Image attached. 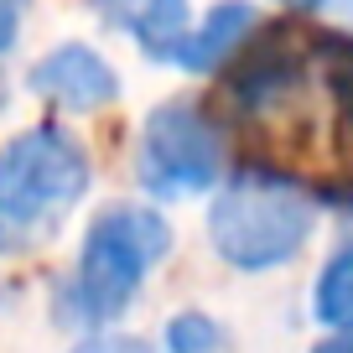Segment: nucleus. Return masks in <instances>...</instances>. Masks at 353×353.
I'll list each match as a JSON object with an SVG mask.
<instances>
[{
  "label": "nucleus",
  "mask_w": 353,
  "mask_h": 353,
  "mask_svg": "<svg viewBox=\"0 0 353 353\" xmlns=\"http://www.w3.org/2000/svg\"><path fill=\"white\" fill-rule=\"evenodd\" d=\"M94 6L156 63H172L176 47L188 42V32H192L188 0H94Z\"/></svg>",
  "instance_id": "6"
},
{
  "label": "nucleus",
  "mask_w": 353,
  "mask_h": 353,
  "mask_svg": "<svg viewBox=\"0 0 353 353\" xmlns=\"http://www.w3.org/2000/svg\"><path fill=\"white\" fill-rule=\"evenodd\" d=\"M276 6H286V11H317L322 0H276Z\"/></svg>",
  "instance_id": "13"
},
{
  "label": "nucleus",
  "mask_w": 353,
  "mask_h": 353,
  "mask_svg": "<svg viewBox=\"0 0 353 353\" xmlns=\"http://www.w3.org/2000/svg\"><path fill=\"white\" fill-rule=\"evenodd\" d=\"M348 16H353V0H348Z\"/></svg>",
  "instance_id": "14"
},
{
  "label": "nucleus",
  "mask_w": 353,
  "mask_h": 353,
  "mask_svg": "<svg viewBox=\"0 0 353 353\" xmlns=\"http://www.w3.org/2000/svg\"><path fill=\"white\" fill-rule=\"evenodd\" d=\"M21 37V0H0V57L16 47Z\"/></svg>",
  "instance_id": "11"
},
{
  "label": "nucleus",
  "mask_w": 353,
  "mask_h": 353,
  "mask_svg": "<svg viewBox=\"0 0 353 353\" xmlns=\"http://www.w3.org/2000/svg\"><path fill=\"white\" fill-rule=\"evenodd\" d=\"M73 353H151V348L130 332H94V338L73 343Z\"/></svg>",
  "instance_id": "10"
},
{
  "label": "nucleus",
  "mask_w": 353,
  "mask_h": 353,
  "mask_svg": "<svg viewBox=\"0 0 353 353\" xmlns=\"http://www.w3.org/2000/svg\"><path fill=\"white\" fill-rule=\"evenodd\" d=\"M135 176L161 203L213 192L223 182V130L192 99H166L145 114L135 145Z\"/></svg>",
  "instance_id": "4"
},
{
  "label": "nucleus",
  "mask_w": 353,
  "mask_h": 353,
  "mask_svg": "<svg viewBox=\"0 0 353 353\" xmlns=\"http://www.w3.org/2000/svg\"><path fill=\"white\" fill-rule=\"evenodd\" d=\"M312 353H353V322H348V327H332Z\"/></svg>",
  "instance_id": "12"
},
{
  "label": "nucleus",
  "mask_w": 353,
  "mask_h": 353,
  "mask_svg": "<svg viewBox=\"0 0 353 353\" xmlns=\"http://www.w3.org/2000/svg\"><path fill=\"white\" fill-rule=\"evenodd\" d=\"M223 343V327L208 312H176L166 322V353H213Z\"/></svg>",
  "instance_id": "9"
},
{
  "label": "nucleus",
  "mask_w": 353,
  "mask_h": 353,
  "mask_svg": "<svg viewBox=\"0 0 353 353\" xmlns=\"http://www.w3.org/2000/svg\"><path fill=\"white\" fill-rule=\"evenodd\" d=\"M37 99L57 104V110H73V114H94V110H110L120 99V73L104 52L83 42H63L52 52H42L26 73Z\"/></svg>",
  "instance_id": "5"
},
{
  "label": "nucleus",
  "mask_w": 353,
  "mask_h": 353,
  "mask_svg": "<svg viewBox=\"0 0 353 353\" xmlns=\"http://www.w3.org/2000/svg\"><path fill=\"white\" fill-rule=\"evenodd\" d=\"M254 32H260V21H254V6H250V0H219V6H213V11L188 32V42L176 47L172 63L188 68V73H213V68H229L234 52H239Z\"/></svg>",
  "instance_id": "7"
},
{
  "label": "nucleus",
  "mask_w": 353,
  "mask_h": 353,
  "mask_svg": "<svg viewBox=\"0 0 353 353\" xmlns=\"http://www.w3.org/2000/svg\"><path fill=\"white\" fill-rule=\"evenodd\" d=\"M312 239V203L296 182L276 172H239L213 192L208 208V244L223 265L254 276L296 260Z\"/></svg>",
  "instance_id": "1"
},
{
  "label": "nucleus",
  "mask_w": 353,
  "mask_h": 353,
  "mask_svg": "<svg viewBox=\"0 0 353 353\" xmlns=\"http://www.w3.org/2000/svg\"><path fill=\"white\" fill-rule=\"evenodd\" d=\"M312 312L327 327H348L353 322V239H343L327 254V265L317 276V291H312Z\"/></svg>",
  "instance_id": "8"
},
{
  "label": "nucleus",
  "mask_w": 353,
  "mask_h": 353,
  "mask_svg": "<svg viewBox=\"0 0 353 353\" xmlns=\"http://www.w3.org/2000/svg\"><path fill=\"white\" fill-rule=\"evenodd\" d=\"M172 250V229L156 208L141 203H110L99 219L88 223L83 250H78V270H73V312L94 327L125 317L130 301L141 296L145 276L166 260Z\"/></svg>",
  "instance_id": "2"
},
{
  "label": "nucleus",
  "mask_w": 353,
  "mask_h": 353,
  "mask_svg": "<svg viewBox=\"0 0 353 353\" xmlns=\"http://www.w3.org/2000/svg\"><path fill=\"white\" fill-rule=\"evenodd\" d=\"M94 182L88 151L63 125H32L0 151V234L32 244L63 223V213Z\"/></svg>",
  "instance_id": "3"
}]
</instances>
